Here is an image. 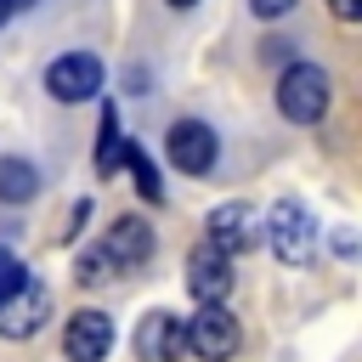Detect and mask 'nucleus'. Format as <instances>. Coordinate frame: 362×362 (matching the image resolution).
I'll use <instances>...</instances> for the list:
<instances>
[{
	"mask_svg": "<svg viewBox=\"0 0 362 362\" xmlns=\"http://www.w3.org/2000/svg\"><path fill=\"white\" fill-rule=\"evenodd\" d=\"M153 255V226L141 215H119L85 255H79V283H102L113 272H136Z\"/></svg>",
	"mask_w": 362,
	"mask_h": 362,
	"instance_id": "obj_1",
	"label": "nucleus"
},
{
	"mask_svg": "<svg viewBox=\"0 0 362 362\" xmlns=\"http://www.w3.org/2000/svg\"><path fill=\"white\" fill-rule=\"evenodd\" d=\"M328 102H334L328 68H317V62H288V68H283V79H277V107H283V119L317 124V119L328 113Z\"/></svg>",
	"mask_w": 362,
	"mask_h": 362,
	"instance_id": "obj_2",
	"label": "nucleus"
},
{
	"mask_svg": "<svg viewBox=\"0 0 362 362\" xmlns=\"http://www.w3.org/2000/svg\"><path fill=\"white\" fill-rule=\"evenodd\" d=\"M266 238H272V255L288 260V266H311V260H317V221L305 215L300 198H277V204H272Z\"/></svg>",
	"mask_w": 362,
	"mask_h": 362,
	"instance_id": "obj_3",
	"label": "nucleus"
},
{
	"mask_svg": "<svg viewBox=\"0 0 362 362\" xmlns=\"http://www.w3.org/2000/svg\"><path fill=\"white\" fill-rule=\"evenodd\" d=\"M181 345H187L192 356H204V362H232L238 345H243V334H238V317H232L221 300H209V305H198V317L181 328Z\"/></svg>",
	"mask_w": 362,
	"mask_h": 362,
	"instance_id": "obj_4",
	"label": "nucleus"
},
{
	"mask_svg": "<svg viewBox=\"0 0 362 362\" xmlns=\"http://www.w3.org/2000/svg\"><path fill=\"white\" fill-rule=\"evenodd\" d=\"M45 311H51V288H45L34 272H23V283H17L11 294H0V339H28V334H40Z\"/></svg>",
	"mask_w": 362,
	"mask_h": 362,
	"instance_id": "obj_5",
	"label": "nucleus"
},
{
	"mask_svg": "<svg viewBox=\"0 0 362 362\" xmlns=\"http://www.w3.org/2000/svg\"><path fill=\"white\" fill-rule=\"evenodd\" d=\"M164 147H170V164H175L181 175H209L215 158H221V136H215L204 119H175L170 136H164Z\"/></svg>",
	"mask_w": 362,
	"mask_h": 362,
	"instance_id": "obj_6",
	"label": "nucleus"
},
{
	"mask_svg": "<svg viewBox=\"0 0 362 362\" xmlns=\"http://www.w3.org/2000/svg\"><path fill=\"white\" fill-rule=\"evenodd\" d=\"M102 57H90V51H68V57H57L51 68H45V90L57 96V102H90L96 90H102Z\"/></svg>",
	"mask_w": 362,
	"mask_h": 362,
	"instance_id": "obj_7",
	"label": "nucleus"
},
{
	"mask_svg": "<svg viewBox=\"0 0 362 362\" xmlns=\"http://www.w3.org/2000/svg\"><path fill=\"white\" fill-rule=\"evenodd\" d=\"M107 351H113V317L107 311H74L68 317V328H62V356L68 362H107Z\"/></svg>",
	"mask_w": 362,
	"mask_h": 362,
	"instance_id": "obj_8",
	"label": "nucleus"
},
{
	"mask_svg": "<svg viewBox=\"0 0 362 362\" xmlns=\"http://www.w3.org/2000/svg\"><path fill=\"white\" fill-rule=\"evenodd\" d=\"M255 243H260V215H255V204L232 198V204L209 209V249L243 255V249H255Z\"/></svg>",
	"mask_w": 362,
	"mask_h": 362,
	"instance_id": "obj_9",
	"label": "nucleus"
},
{
	"mask_svg": "<svg viewBox=\"0 0 362 362\" xmlns=\"http://www.w3.org/2000/svg\"><path fill=\"white\" fill-rule=\"evenodd\" d=\"M187 288H192V300L198 305H209V300H226L232 294V255H221V249H198L192 260H187Z\"/></svg>",
	"mask_w": 362,
	"mask_h": 362,
	"instance_id": "obj_10",
	"label": "nucleus"
},
{
	"mask_svg": "<svg viewBox=\"0 0 362 362\" xmlns=\"http://www.w3.org/2000/svg\"><path fill=\"white\" fill-rule=\"evenodd\" d=\"M136 356H141V362H175V356H181V317L147 311V317L136 322Z\"/></svg>",
	"mask_w": 362,
	"mask_h": 362,
	"instance_id": "obj_11",
	"label": "nucleus"
},
{
	"mask_svg": "<svg viewBox=\"0 0 362 362\" xmlns=\"http://www.w3.org/2000/svg\"><path fill=\"white\" fill-rule=\"evenodd\" d=\"M40 192V170L28 158H0V204H28Z\"/></svg>",
	"mask_w": 362,
	"mask_h": 362,
	"instance_id": "obj_12",
	"label": "nucleus"
},
{
	"mask_svg": "<svg viewBox=\"0 0 362 362\" xmlns=\"http://www.w3.org/2000/svg\"><path fill=\"white\" fill-rule=\"evenodd\" d=\"M124 170H130V181H136V192L147 198V204H158L164 198V187H158V170H153V158L136 147V141H124V158H119Z\"/></svg>",
	"mask_w": 362,
	"mask_h": 362,
	"instance_id": "obj_13",
	"label": "nucleus"
},
{
	"mask_svg": "<svg viewBox=\"0 0 362 362\" xmlns=\"http://www.w3.org/2000/svg\"><path fill=\"white\" fill-rule=\"evenodd\" d=\"M124 158V136H119V119L113 107H102V136H96V175H113Z\"/></svg>",
	"mask_w": 362,
	"mask_h": 362,
	"instance_id": "obj_14",
	"label": "nucleus"
},
{
	"mask_svg": "<svg viewBox=\"0 0 362 362\" xmlns=\"http://www.w3.org/2000/svg\"><path fill=\"white\" fill-rule=\"evenodd\" d=\"M17 283H23V266H17V255H6V249H0V294H11Z\"/></svg>",
	"mask_w": 362,
	"mask_h": 362,
	"instance_id": "obj_15",
	"label": "nucleus"
},
{
	"mask_svg": "<svg viewBox=\"0 0 362 362\" xmlns=\"http://www.w3.org/2000/svg\"><path fill=\"white\" fill-rule=\"evenodd\" d=\"M300 0H249V11L255 17H283V11H294Z\"/></svg>",
	"mask_w": 362,
	"mask_h": 362,
	"instance_id": "obj_16",
	"label": "nucleus"
},
{
	"mask_svg": "<svg viewBox=\"0 0 362 362\" xmlns=\"http://www.w3.org/2000/svg\"><path fill=\"white\" fill-rule=\"evenodd\" d=\"M328 6H334L339 23H356V17H362V0H328Z\"/></svg>",
	"mask_w": 362,
	"mask_h": 362,
	"instance_id": "obj_17",
	"label": "nucleus"
},
{
	"mask_svg": "<svg viewBox=\"0 0 362 362\" xmlns=\"http://www.w3.org/2000/svg\"><path fill=\"white\" fill-rule=\"evenodd\" d=\"M11 11H17V6H11V0H0V28L11 23Z\"/></svg>",
	"mask_w": 362,
	"mask_h": 362,
	"instance_id": "obj_18",
	"label": "nucleus"
},
{
	"mask_svg": "<svg viewBox=\"0 0 362 362\" xmlns=\"http://www.w3.org/2000/svg\"><path fill=\"white\" fill-rule=\"evenodd\" d=\"M170 6H175V11H181V6H198V0H170Z\"/></svg>",
	"mask_w": 362,
	"mask_h": 362,
	"instance_id": "obj_19",
	"label": "nucleus"
},
{
	"mask_svg": "<svg viewBox=\"0 0 362 362\" xmlns=\"http://www.w3.org/2000/svg\"><path fill=\"white\" fill-rule=\"evenodd\" d=\"M11 6H34V0H11Z\"/></svg>",
	"mask_w": 362,
	"mask_h": 362,
	"instance_id": "obj_20",
	"label": "nucleus"
}]
</instances>
